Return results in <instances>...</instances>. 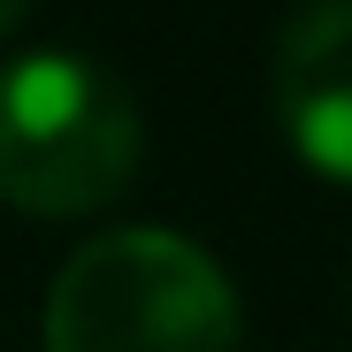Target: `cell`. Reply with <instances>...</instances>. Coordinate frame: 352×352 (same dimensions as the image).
<instances>
[{"label":"cell","mask_w":352,"mask_h":352,"mask_svg":"<svg viewBox=\"0 0 352 352\" xmlns=\"http://www.w3.org/2000/svg\"><path fill=\"white\" fill-rule=\"evenodd\" d=\"M238 283L176 230L85 238L46 291V352H238Z\"/></svg>","instance_id":"6da1fadb"},{"label":"cell","mask_w":352,"mask_h":352,"mask_svg":"<svg viewBox=\"0 0 352 352\" xmlns=\"http://www.w3.org/2000/svg\"><path fill=\"white\" fill-rule=\"evenodd\" d=\"M146 153L138 100L92 54L38 46L0 62V199L62 222L131 192Z\"/></svg>","instance_id":"7a4b0ae2"},{"label":"cell","mask_w":352,"mask_h":352,"mask_svg":"<svg viewBox=\"0 0 352 352\" xmlns=\"http://www.w3.org/2000/svg\"><path fill=\"white\" fill-rule=\"evenodd\" d=\"M268 107L314 176L352 184V0H299L268 54Z\"/></svg>","instance_id":"3957f363"},{"label":"cell","mask_w":352,"mask_h":352,"mask_svg":"<svg viewBox=\"0 0 352 352\" xmlns=\"http://www.w3.org/2000/svg\"><path fill=\"white\" fill-rule=\"evenodd\" d=\"M23 16H31V0H0V38H8V31H16Z\"/></svg>","instance_id":"277c9868"}]
</instances>
